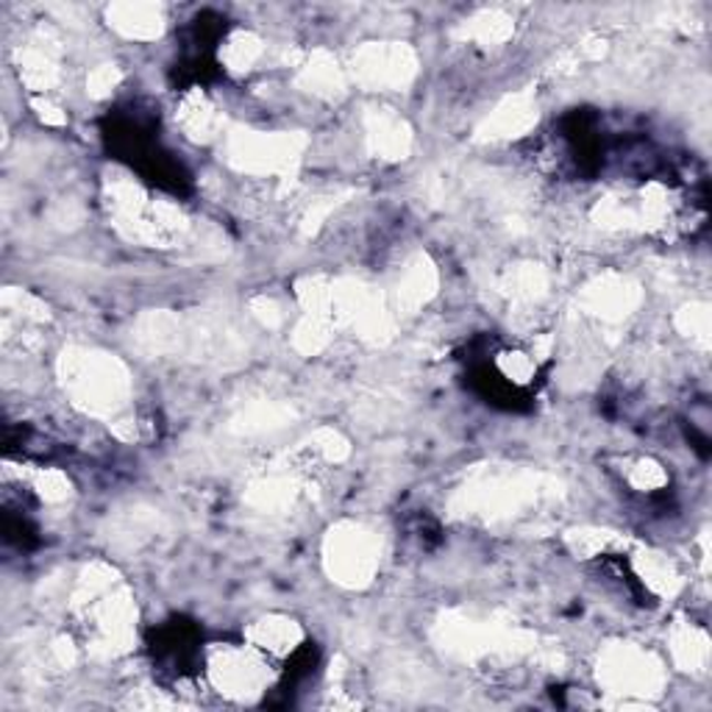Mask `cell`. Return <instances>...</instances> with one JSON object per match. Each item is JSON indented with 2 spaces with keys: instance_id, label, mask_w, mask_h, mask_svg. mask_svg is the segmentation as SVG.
<instances>
[{
  "instance_id": "obj_17",
  "label": "cell",
  "mask_w": 712,
  "mask_h": 712,
  "mask_svg": "<svg viewBox=\"0 0 712 712\" xmlns=\"http://www.w3.org/2000/svg\"><path fill=\"white\" fill-rule=\"evenodd\" d=\"M498 371L512 384H529L538 376V360L529 351H504L498 357Z\"/></svg>"
},
{
  "instance_id": "obj_18",
  "label": "cell",
  "mask_w": 712,
  "mask_h": 712,
  "mask_svg": "<svg viewBox=\"0 0 712 712\" xmlns=\"http://www.w3.org/2000/svg\"><path fill=\"white\" fill-rule=\"evenodd\" d=\"M626 481L640 492H655L668 485V474L660 463H655V459H635V463L629 465Z\"/></svg>"
},
{
  "instance_id": "obj_12",
  "label": "cell",
  "mask_w": 712,
  "mask_h": 712,
  "mask_svg": "<svg viewBox=\"0 0 712 712\" xmlns=\"http://www.w3.org/2000/svg\"><path fill=\"white\" fill-rule=\"evenodd\" d=\"M591 309L604 320H620L637 304V290L626 281H598L591 293Z\"/></svg>"
},
{
  "instance_id": "obj_6",
  "label": "cell",
  "mask_w": 712,
  "mask_h": 712,
  "mask_svg": "<svg viewBox=\"0 0 712 712\" xmlns=\"http://www.w3.org/2000/svg\"><path fill=\"white\" fill-rule=\"evenodd\" d=\"M298 148L301 142L284 134H243L234 137L229 159L240 170H251V173H278L296 162Z\"/></svg>"
},
{
  "instance_id": "obj_8",
  "label": "cell",
  "mask_w": 712,
  "mask_h": 712,
  "mask_svg": "<svg viewBox=\"0 0 712 712\" xmlns=\"http://www.w3.org/2000/svg\"><path fill=\"white\" fill-rule=\"evenodd\" d=\"M109 25L128 40H157L164 20L153 3H120L109 9Z\"/></svg>"
},
{
  "instance_id": "obj_10",
  "label": "cell",
  "mask_w": 712,
  "mask_h": 712,
  "mask_svg": "<svg viewBox=\"0 0 712 712\" xmlns=\"http://www.w3.org/2000/svg\"><path fill=\"white\" fill-rule=\"evenodd\" d=\"M635 571L637 580L644 582L651 593L657 596H673L682 587L679 571L666 554H655V551H640L635 554Z\"/></svg>"
},
{
  "instance_id": "obj_1",
  "label": "cell",
  "mask_w": 712,
  "mask_h": 712,
  "mask_svg": "<svg viewBox=\"0 0 712 712\" xmlns=\"http://www.w3.org/2000/svg\"><path fill=\"white\" fill-rule=\"evenodd\" d=\"M62 373L73 401L87 412H95V415L120 410L128 395V387H131L123 362L109 357V353H64Z\"/></svg>"
},
{
  "instance_id": "obj_3",
  "label": "cell",
  "mask_w": 712,
  "mask_h": 712,
  "mask_svg": "<svg viewBox=\"0 0 712 712\" xmlns=\"http://www.w3.org/2000/svg\"><path fill=\"white\" fill-rule=\"evenodd\" d=\"M326 567L340 585L362 587L379 571V540L360 523H342L326 540Z\"/></svg>"
},
{
  "instance_id": "obj_19",
  "label": "cell",
  "mask_w": 712,
  "mask_h": 712,
  "mask_svg": "<svg viewBox=\"0 0 712 712\" xmlns=\"http://www.w3.org/2000/svg\"><path fill=\"white\" fill-rule=\"evenodd\" d=\"M677 323L690 340L706 346V340H710V307H704V304H690L688 309L679 312Z\"/></svg>"
},
{
  "instance_id": "obj_13",
  "label": "cell",
  "mask_w": 712,
  "mask_h": 712,
  "mask_svg": "<svg viewBox=\"0 0 712 712\" xmlns=\"http://www.w3.org/2000/svg\"><path fill=\"white\" fill-rule=\"evenodd\" d=\"M368 139H371L373 151L387 159L404 157L406 148H410V131H406L404 123L398 117L384 115V111L373 115L371 126H368Z\"/></svg>"
},
{
  "instance_id": "obj_9",
  "label": "cell",
  "mask_w": 712,
  "mask_h": 712,
  "mask_svg": "<svg viewBox=\"0 0 712 712\" xmlns=\"http://www.w3.org/2000/svg\"><path fill=\"white\" fill-rule=\"evenodd\" d=\"M668 644H671L668 649H671L673 662L682 671H706V666H710V637H706L704 629H699L695 624H677Z\"/></svg>"
},
{
  "instance_id": "obj_11",
  "label": "cell",
  "mask_w": 712,
  "mask_h": 712,
  "mask_svg": "<svg viewBox=\"0 0 712 712\" xmlns=\"http://www.w3.org/2000/svg\"><path fill=\"white\" fill-rule=\"evenodd\" d=\"M534 120H538V106L518 95L492 111V117L487 120V131H490L487 137H521L534 126Z\"/></svg>"
},
{
  "instance_id": "obj_14",
  "label": "cell",
  "mask_w": 712,
  "mask_h": 712,
  "mask_svg": "<svg viewBox=\"0 0 712 712\" xmlns=\"http://www.w3.org/2000/svg\"><path fill=\"white\" fill-rule=\"evenodd\" d=\"M179 123L187 131V137L192 139H209L215 137L217 126H221V117H217V109L209 104V98L203 93L187 95L184 104L179 109Z\"/></svg>"
},
{
  "instance_id": "obj_5",
  "label": "cell",
  "mask_w": 712,
  "mask_h": 712,
  "mask_svg": "<svg viewBox=\"0 0 712 712\" xmlns=\"http://www.w3.org/2000/svg\"><path fill=\"white\" fill-rule=\"evenodd\" d=\"M353 78L371 89H398L415 76V53L406 45H368L353 56Z\"/></svg>"
},
{
  "instance_id": "obj_15",
  "label": "cell",
  "mask_w": 712,
  "mask_h": 712,
  "mask_svg": "<svg viewBox=\"0 0 712 712\" xmlns=\"http://www.w3.org/2000/svg\"><path fill=\"white\" fill-rule=\"evenodd\" d=\"M301 84L309 93L334 98L342 89V73L326 53H315L307 64H301Z\"/></svg>"
},
{
  "instance_id": "obj_4",
  "label": "cell",
  "mask_w": 712,
  "mask_h": 712,
  "mask_svg": "<svg viewBox=\"0 0 712 712\" xmlns=\"http://www.w3.org/2000/svg\"><path fill=\"white\" fill-rule=\"evenodd\" d=\"M598 679L613 693L651 695L660 693L666 684V671L646 649L624 644L604 651L602 662H598Z\"/></svg>"
},
{
  "instance_id": "obj_2",
  "label": "cell",
  "mask_w": 712,
  "mask_h": 712,
  "mask_svg": "<svg viewBox=\"0 0 712 712\" xmlns=\"http://www.w3.org/2000/svg\"><path fill=\"white\" fill-rule=\"evenodd\" d=\"M206 677L212 688L234 701H254L273 682V668L254 646H215L206 651Z\"/></svg>"
},
{
  "instance_id": "obj_16",
  "label": "cell",
  "mask_w": 712,
  "mask_h": 712,
  "mask_svg": "<svg viewBox=\"0 0 712 712\" xmlns=\"http://www.w3.org/2000/svg\"><path fill=\"white\" fill-rule=\"evenodd\" d=\"M262 56V40L251 31H234L221 47V62L226 64L229 73H248Z\"/></svg>"
},
{
  "instance_id": "obj_20",
  "label": "cell",
  "mask_w": 712,
  "mask_h": 712,
  "mask_svg": "<svg viewBox=\"0 0 712 712\" xmlns=\"http://www.w3.org/2000/svg\"><path fill=\"white\" fill-rule=\"evenodd\" d=\"M115 84H117V70L111 67V64H100V67H95L87 78V87L95 98H104V95H109Z\"/></svg>"
},
{
  "instance_id": "obj_7",
  "label": "cell",
  "mask_w": 712,
  "mask_h": 712,
  "mask_svg": "<svg viewBox=\"0 0 712 712\" xmlns=\"http://www.w3.org/2000/svg\"><path fill=\"white\" fill-rule=\"evenodd\" d=\"M245 644L262 651L267 660H284L301 649L304 629L287 615H265L245 629Z\"/></svg>"
}]
</instances>
